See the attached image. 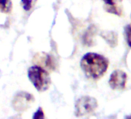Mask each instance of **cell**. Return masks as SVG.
<instances>
[{
  "label": "cell",
  "mask_w": 131,
  "mask_h": 119,
  "mask_svg": "<svg viewBox=\"0 0 131 119\" xmlns=\"http://www.w3.org/2000/svg\"><path fill=\"white\" fill-rule=\"evenodd\" d=\"M80 66L86 77L96 80L106 73L109 66V61L102 55L88 53L83 56Z\"/></svg>",
  "instance_id": "1"
},
{
  "label": "cell",
  "mask_w": 131,
  "mask_h": 119,
  "mask_svg": "<svg viewBox=\"0 0 131 119\" xmlns=\"http://www.w3.org/2000/svg\"><path fill=\"white\" fill-rule=\"evenodd\" d=\"M28 76L30 81L39 91H45L49 88L51 79L49 73L42 67H31L28 71Z\"/></svg>",
  "instance_id": "2"
},
{
  "label": "cell",
  "mask_w": 131,
  "mask_h": 119,
  "mask_svg": "<svg viewBox=\"0 0 131 119\" xmlns=\"http://www.w3.org/2000/svg\"><path fill=\"white\" fill-rule=\"evenodd\" d=\"M97 101L90 96H83L76 102V114L77 116H83L93 112L97 107Z\"/></svg>",
  "instance_id": "3"
},
{
  "label": "cell",
  "mask_w": 131,
  "mask_h": 119,
  "mask_svg": "<svg viewBox=\"0 0 131 119\" xmlns=\"http://www.w3.org/2000/svg\"><path fill=\"white\" fill-rule=\"evenodd\" d=\"M127 75L121 70L114 71L110 77L109 84L113 90H122L125 88Z\"/></svg>",
  "instance_id": "4"
},
{
  "label": "cell",
  "mask_w": 131,
  "mask_h": 119,
  "mask_svg": "<svg viewBox=\"0 0 131 119\" xmlns=\"http://www.w3.org/2000/svg\"><path fill=\"white\" fill-rule=\"evenodd\" d=\"M33 101L34 98L30 94L26 92H20L14 97L13 105L17 111H23L29 107V104Z\"/></svg>",
  "instance_id": "5"
},
{
  "label": "cell",
  "mask_w": 131,
  "mask_h": 119,
  "mask_svg": "<svg viewBox=\"0 0 131 119\" xmlns=\"http://www.w3.org/2000/svg\"><path fill=\"white\" fill-rule=\"evenodd\" d=\"M105 4V9L107 13L116 16H121L122 8L119 4L123 0H103Z\"/></svg>",
  "instance_id": "6"
},
{
  "label": "cell",
  "mask_w": 131,
  "mask_h": 119,
  "mask_svg": "<svg viewBox=\"0 0 131 119\" xmlns=\"http://www.w3.org/2000/svg\"><path fill=\"white\" fill-rule=\"evenodd\" d=\"M42 56H40V54H37V56H39V58H40V61H38V63H39V64L44 66L45 67H47L49 69H54V62L52 60L51 56H49L46 53H41Z\"/></svg>",
  "instance_id": "7"
},
{
  "label": "cell",
  "mask_w": 131,
  "mask_h": 119,
  "mask_svg": "<svg viewBox=\"0 0 131 119\" xmlns=\"http://www.w3.org/2000/svg\"><path fill=\"white\" fill-rule=\"evenodd\" d=\"M13 4L11 0H0V12L9 13L12 11Z\"/></svg>",
  "instance_id": "8"
},
{
  "label": "cell",
  "mask_w": 131,
  "mask_h": 119,
  "mask_svg": "<svg viewBox=\"0 0 131 119\" xmlns=\"http://www.w3.org/2000/svg\"><path fill=\"white\" fill-rule=\"evenodd\" d=\"M125 35L127 44L131 47V24L127 25L125 27Z\"/></svg>",
  "instance_id": "9"
},
{
  "label": "cell",
  "mask_w": 131,
  "mask_h": 119,
  "mask_svg": "<svg viewBox=\"0 0 131 119\" xmlns=\"http://www.w3.org/2000/svg\"><path fill=\"white\" fill-rule=\"evenodd\" d=\"M32 0H22L23 9L26 11L30 10V9L32 8Z\"/></svg>",
  "instance_id": "10"
},
{
  "label": "cell",
  "mask_w": 131,
  "mask_h": 119,
  "mask_svg": "<svg viewBox=\"0 0 131 119\" xmlns=\"http://www.w3.org/2000/svg\"><path fill=\"white\" fill-rule=\"evenodd\" d=\"M43 117H44V113L42 111V107H39L33 115V118H43Z\"/></svg>",
  "instance_id": "11"
},
{
  "label": "cell",
  "mask_w": 131,
  "mask_h": 119,
  "mask_svg": "<svg viewBox=\"0 0 131 119\" xmlns=\"http://www.w3.org/2000/svg\"><path fill=\"white\" fill-rule=\"evenodd\" d=\"M126 117H128V118H131V116H127Z\"/></svg>",
  "instance_id": "12"
}]
</instances>
